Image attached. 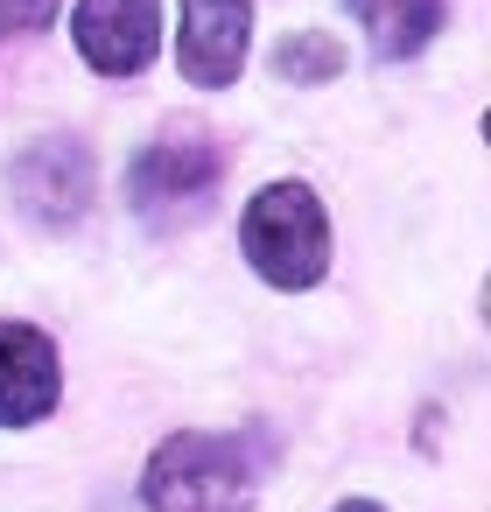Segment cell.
<instances>
[{
  "instance_id": "8",
  "label": "cell",
  "mask_w": 491,
  "mask_h": 512,
  "mask_svg": "<svg viewBox=\"0 0 491 512\" xmlns=\"http://www.w3.org/2000/svg\"><path fill=\"white\" fill-rule=\"evenodd\" d=\"M351 22L372 36L379 57H414L435 43V29L449 22V0H344Z\"/></svg>"
},
{
  "instance_id": "1",
  "label": "cell",
  "mask_w": 491,
  "mask_h": 512,
  "mask_svg": "<svg viewBox=\"0 0 491 512\" xmlns=\"http://www.w3.org/2000/svg\"><path fill=\"white\" fill-rule=\"evenodd\" d=\"M148 512H253L260 498V456L246 435H204L176 428L141 477Z\"/></svg>"
},
{
  "instance_id": "4",
  "label": "cell",
  "mask_w": 491,
  "mask_h": 512,
  "mask_svg": "<svg viewBox=\"0 0 491 512\" xmlns=\"http://www.w3.org/2000/svg\"><path fill=\"white\" fill-rule=\"evenodd\" d=\"M78 50L99 78H141L162 50V0H78Z\"/></svg>"
},
{
  "instance_id": "6",
  "label": "cell",
  "mask_w": 491,
  "mask_h": 512,
  "mask_svg": "<svg viewBox=\"0 0 491 512\" xmlns=\"http://www.w3.org/2000/svg\"><path fill=\"white\" fill-rule=\"evenodd\" d=\"M64 365L36 323H0V428H29L57 407Z\"/></svg>"
},
{
  "instance_id": "9",
  "label": "cell",
  "mask_w": 491,
  "mask_h": 512,
  "mask_svg": "<svg viewBox=\"0 0 491 512\" xmlns=\"http://www.w3.org/2000/svg\"><path fill=\"white\" fill-rule=\"evenodd\" d=\"M344 71V50H337V36H323V29H302V36H288L281 50H274V78L281 85H330Z\"/></svg>"
},
{
  "instance_id": "10",
  "label": "cell",
  "mask_w": 491,
  "mask_h": 512,
  "mask_svg": "<svg viewBox=\"0 0 491 512\" xmlns=\"http://www.w3.org/2000/svg\"><path fill=\"white\" fill-rule=\"evenodd\" d=\"M57 8H64V0H0V29H8V36H36V29L57 22Z\"/></svg>"
},
{
  "instance_id": "11",
  "label": "cell",
  "mask_w": 491,
  "mask_h": 512,
  "mask_svg": "<svg viewBox=\"0 0 491 512\" xmlns=\"http://www.w3.org/2000/svg\"><path fill=\"white\" fill-rule=\"evenodd\" d=\"M337 512H386V505H372V498H344Z\"/></svg>"
},
{
  "instance_id": "3",
  "label": "cell",
  "mask_w": 491,
  "mask_h": 512,
  "mask_svg": "<svg viewBox=\"0 0 491 512\" xmlns=\"http://www.w3.org/2000/svg\"><path fill=\"white\" fill-rule=\"evenodd\" d=\"M225 141L218 134H197V127H183V134H162L155 148H141V162L127 169V197H134V211L141 218H190V211H204V197L225 183Z\"/></svg>"
},
{
  "instance_id": "2",
  "label": "cell",
  "mask_w": 491,
  "mask_h": 512,
  "mask_svg": "<svg viewBox=\"0 0 491 512\" xmlns=\"http://www.w3.org/2000/svg\"><path fill=\"white\" fill-rule=\"evenodd\" d=\"M239 246H246L253 274L274 288H316L330 274V218L309 183H267L246 204Z\"/></svg>"
},
{
  "instance_id": "5",
  "label": "cell",
  "mask_w": 491,
  "mask_h": 512,
  "mask_svg": "<svg viewBox=\"0 0 491 512\" xmlns=\"http://www.w3.org/2000/svg\"><path fill=\"white\" fill-rule=\"evenodd\" d=\"M246 43H253V0H183L176 64L190 85L225 92L246 71Z\"/></svg>"
},
{
  "instance_id": "7",
  "label": "cell",
  "mask_w": 491,
  "mask_h": 512,
  "mask_svg": "<svg viewBox=\"0 0 491 512\" xmlns=\"http://www.w3.org/2000/svg\"><path fill=\"white\" fill-rule=\"evenodd\" d=\"M15 204L36 218V225H71L85 218L92 204V155L78 141H36L22 162H15Z\"/></svg>"
}]
</instances>
